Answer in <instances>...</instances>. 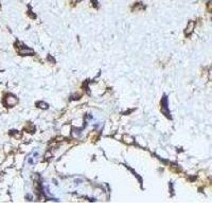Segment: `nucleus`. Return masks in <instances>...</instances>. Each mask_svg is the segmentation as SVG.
I'll return each instance as SVG.
<instances>
[{
    "label": "nucleus",
    "instance_id": "7ed1b4c3",
    "mask_svg": "<svg viewBox=\"0 0 212 212\" xmlns=\"http://www.w3.org/2000/svg\"><path fill=\"white\" fill-rule=\"evenodd\" d=\"M194 28H195V22L194 21H190V22H189L188 26H187V29H186V34L190 35L191 33L193 32Z\"/></svg>",
    "mask_w": 212,
    "mask_h": 212
},
{
    "label": "nucleus",
    "instance_id": "f03ea898",
    "mask_svg": "<svg viewBox=\"0 0 212 212\" xmlns=\"http://www.w3.org/2000/svg\"><path fill=\"white\" fill-rule=\"evenodd\" d=\"M17 98H15L14 96H8V98L5 99V104L8 106H10V107H12V106L16 105V103H17Z\"/></svg>",
    "mask_w": 212,
    "mask_h": 212
},
{
    "label": "nucleus",
    "instance_id": "f257e3e1",
    "mask_svg": "<svg viewBox=\"0 0 212 212\" xmlns=\"http://www.w3.org/2000/svg\"><path fill=\"white\" fill-rule=\"evenodd\" d=\"M18 52L20 55H30V54H33L34 51H33L32 49L28 48L26 46H22L20 49H18Z\"/></svg>",
    "mask_w": 212,
    "mask_h": 212
}]
</instances>
